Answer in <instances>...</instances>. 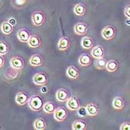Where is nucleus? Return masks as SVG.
Instances as JSON below:
<instances>
[{"label":"nucleus","instance_id":"1","mask_svg":"<svg viewBox=\"0 0 130 130\" xmlns=\"http://www.w3.org/2000/svg\"><path fill=\"white\" fill-rule=\"evenodd\" d=\"M28 103L31 110L34 111H39L42 109L44 100L41 96L38 94H35L31 96L29 98Z\"/></svg>","mask_w":130,"mask_h":130},{"label":"nucleus","instance_id":"2","mask_svg":"<svg viewBox=\"0 0 130 130\" xmlns=\"http://www.w3.org/2000/svg\"><path fill=\"white\" fill-rule=\"evenodd\" d=\"M32 24L34 26H41L44 24L45 21V15L43 11L36 10L31 14Z\"/></svg>","mask_w":130,"mask_h":130},{"label":"nucleus","instance_id":"3","mask_svg":"<svg viewBox=\"0 0 130 130\" xmlns=\"http://www.w3.org/2000/svg\"><path fill=\"white\" fill-rule=\"evenodd\" d=\"M49 80L48 75L45 72H38L33 77V82L37 86H45Z\"/></svg>","mask_w":130,"mask_h":130},{"label":"nucleus","instance_id":"4","mask_svg":"<svg viewBox=\"0 0 130 130\" xmlns=\"http://www.w3.org/2000/svg\"><path fill=\"white\" fill-rule=\"evenodd\" d=\"M53 114H54V120L59 121V122H62L67 118L69 111L66 108H65L63 106H60L58 108H56V109L54 111Z\"/></svg>","mask_w":130,"mask_h":130},{"label":"nucleus","instance_id":"5","mask_svg":"<svg viewBox=\"0 0 130 130\" xmlns=\"http://www.w3.org/2000/svg\"><path fill=\"white\" fill-rule=\"evenodd\" d=\"M116 34V29L112 25H108L103 28L101 31L102 37L106 40H111L115 38Z\"/></svg>","mask_w":130,"mask_h":130},{"label":"nucleus","instance_id":"6","mask_svg":"<svg viewBox=\"0 0 130 130\" xmlns=\"http://www.w3.org/2000/svg\"><path fill=\"white\" fill-rule=\"evenodd\" d=\"M10 66L16 69H19L22 70L24 67H25V60H23V58L20 56H14L13 57L10 58Z\"/></svg>","mask_w":130,"mask_h":130},{"label":"nucleus","instance_id":"7","mask_svg":"<svg viewBox=\"0 0 130 130\" xmlns=\"http://www.w3.org/2000/svg\"><path fill=\"white\" fill-rule=\"evenodd\" d=\"M80 104L79 100L75 96H71L66 101V107L71 111H77L80 108Z\"/></svg>","mask_w":130,"mask_h":130},{"label":"nucleus","instance_id":"8","mask_svg":"<svg viewBox=\"0 0 130 130\" xmlns=\"http://www.w3.org/2000/svg\"><path fill=\"white\" fill-rule=\"evenodd\" d=\"M88 30H89V26L84 22H78L74 27V33L79 36H84L87 33Z\"/></svg>","mask_w":130,"mask_h":130},{"label":"nucleus","instance_id":"9","mask_svg":"<svg viewBox=\"0 0 130 130\" xmlns=\"http://www.w3.org/2000/svg\"><path fill=\"white\" fill-rule=\"evenodd\" d=\"M29 100L28 94L25 91H19L15 98V101L17 104L20 106H24L25 105Z\"/></svg>","mask_w":130,"mask_h":130},{"label":"nucleus","instance_id":"10","mask_svg":"<svg viewBox=\"0 0 130 130\" xmlns=\"http://www.w3.org/2000/svg\"><path fill=\"white\" fill-rule=\"evenodd\" d=\"M20 75V70L16 69L10 66L5 71L4 76L7 80H15Z\"/></svg>","mask_w":130,"mask_h":130},{"label":"nucleus","instance_id":"11","mask_svg":"<svg viewBox=\"0 0 130 130\" xmlns=\"http://www.w3.org/2000/svg\"><path fill=\"white\" fill-rule=\"evenodd\" d=\"M29 63L31 66H34V67L41 66L44 64V59L42 55H40L39 54H35L30 57Z\"/></svg>","mask_w":130,"mask_h":130},{"label":"nucleus","instance_id":"12","mask_svg":"<svg viewBox=\"0 0 130 130\" xmlns=\"http://www.w3.org/2000/svg\"><path fill=\"white\" fill-rule=\"evenodd\" d=\"M69 98V91L65 89H59L56 92V98L59 102L65 103Z\"/></svg>","mask_w":130,"mask_h":130},{"label":"nucleus","instance_id":"13","mask_svg":"<svg viewBox=\"0 0 130 130\" xmlns=\"http://www.w3.org/2000/svg\"><path fill=\"white\" fill-rule=\"evenodd\" d=\"M41 43H42V41H41V39L38 35H36V34L31 35L30 34L29 40L28 41V44L30 48H37L41 45Z\"/></svg>","mask_w":130,"mask_h":130},{"label":"nucleus","instance_id":"14","mask_svg":"<svg viewBox=\"0 0 130 130\" xmlns=\"http://www.w3.org/2000/svg\"><path fill=\"white\" fill-rule=\"evenodd\" d=\"M71 45V40L66 37H61L57 43V48L60 51H66L69 48Z\"/></svg>","mask_w":130,"mask_h":130},{"label":"nucleus","instance_id":"15","mask_svg":"<svg viewBox=\"0 0 130 130\" xmlns=\"http://www.w3.org/2000/svg\"><path fill=\"white\" fill-rule=\"evenodd\" d=\"M30 36V32L25 28H21L17 31V38L21 42H28Z\"/></svg>","mask_w":130,"mask_h":130},{"label":"nucleus","instance_id":"16","mask_svg":"<svg viewBox=\"0 0 130 130\" xmlns=\"http://www.w3.org/2000/svg\"><path fill=\"white\" fill-rule=\"evenodd\" d=\"M78 63L81 66H89L91 64V56L87 53L82 54L78 59Z\"/></svg>","mask_w":130,"mask_h":130},{"label":"nucleus","instance_id":"17","mask_svg":"<svg viewBox=\"0 0 130 130\" xmlns=\"http://www.w3.org/2000/svg\"><path fill=\"white\" fill-rule=\"evenodd\" d=\"M91 56L95 58V59H98V58H101V57H104L105 55V51L104 48L102 45H97L94 48H92L91 52Z\"/></svg>","mask_w":130,"mask_h":130},{"label":"nucleus","instance_id":"18","mask_svg":"<svg viewBox=\"0 0 130 130\" xmlns=\"http://www.w3.org/2000/svg\"><path fill=\"white\" fill-rule=\"evenodd\" d=\"M86 109L87 111L88 115L89 116H96L99 113V108L98 106L96 103H88L86 106Z\"/></svg>","mask_w":130,"mask_h":130},{"label":"nucleus","instance_id":"19","mask_svg":"<svg viewBox=\"0 0 130 130\" xmlns=\"http://www.w3.org/2000/svg\"><path fill=\"white\" fill-rule=\"evenodd\" d=\"M66 75L71 79H77L80 76V71L75 66H70L67 68Z\"/></svg>","mask_w":130,"mask_h":130},{"label":"nucleus","instance_id":"20","mask_svg":"<svg viewBox=\"0 0 130 130\" xmlns=\"http://www.w3.org/2000/svg\"><path fill=\"white\" fill-rule=\"evenodd\" d=\"M81 46L84 49H91L94 46V40L89 36L83 37L81 40Z\"/></svg>","mask_w":130,"mask_h":130},{"label":"nucleus","instance_id":"21","mask_svg":"<svg viewBox=\"0 0 130 130\" xmlns=\"http://www.w3.org/2000/svg\"><path fill=\"white\" fill-rule=\"evenodd\" d=\"M14 30V28L8 21H5L1 25V30L5 35H10Z\"/></svg>","mask_w":130,"mask_h":130},{"label":"nucleus","instance_id":"22","mask_svg":"<svg viewBox=\"0 0 130 130\" xmlns=\"http://www.w3.org/2000/svg\"><path fill=\"white\" fill-rule=\"evenodd\" d=\"M47 127L46 121L42 118H39L34 120V128L36 130H44Z\"/></svg>","mask_w":130,"mask_h":130},{"label":"nucleus","instance_id":"23","mask_svg":"<svg viewBox=\"0 0 130 130\" xmlns=\"http://www.w3.org/2000/svg\"><path fill=\"white\" fill-rule=\"evenodd\" d=\"M124 106H125V102L121 97L117 96L114 98V100L112 101V106L115 109L120 110L123 109Z\"/></svg>","mask_w":130,"mask_h":130},{"label":"nucleus","instance_id":"24","mask_svg":"<svg viewBox=\"0 0 130 130\" xmlns=\"http://www.w3.org/2000/svg\"><path fill=\"white\" fill-rule=\"evenodd\" d=\"M87 129V123L85 120H76L72 123L73 130H86Z\"/></svg>","mask_w":130,"mask_h":130},{"label":"nucleus","instance_id":"25","mask_svg":"<svg viewBox=\"0 0 130 130\" xmlns=\"http://www.w3.org/2000/svg\"><path fill=\"white\" fill-rule=\"evenodd\" d=\"M119 66V63L118 61L115 60H110L107 61L106 66V69L109 72H115L118 70Z\"/></svg>","mask_w":130,"mask_h":130},{"label":"nucleus","instance_id":"26","mask_svg":"<svg viewBox=\"0 0 130 130\" xmlns=\"http://www.w3.org/2000/svg\"><path fill=\"white\" fill-rule=\"evenodd\" d=\"M56 108L57 107H56V105L54 103L48 101V102H46L45 103L43 104L42 109L47 114H53L54 111L56 109Z\"/></svg>","mask_w":130,"mask_h":130},{"label":"nucleus","instance_id":"27","mask_svg":"<svg viewBox=\"0 0 130 130\" xmlns=\"http://www.w3.org/2000/svg\"><path fill=\"white\" fill-rule=\"evenodd\" d=\"M74 13L79 17L84 16L86 13V5L83 3L77 4L74 8Z\"/></svg>","mask_w":130,"mask_h":130},{"label":"nucleus","instance_id":"28","mask_svg":"<svg viewBox=\"0 0 130 130\" xmlns=\"http://www.w3.org/2000/svg\"><path fill=\"white\" fill-rule=\"evenodd\" d=\"M106 62H107V60H106L104 57L98 58V59H96L95 63H94V66H95V68L97 69L103 70V69H106Z\"/></svg>","mask_w":130,"mask_h":130},{"label":"nucleus","instance_id":"29","mask_svg":"<svg viewBox=\"0 0 130 130\" xmlns=\"http://www.w3.org/2000/svg\"><path fill=\"white\" fill-rule=\"evenodd\" d=\"M9 52V45L8 44L3 40L0 41V55H6Z\"/></svg>","mask_w":130,"mask_h":130},{"label":"nucleus","instance_id":"30","mask_svg":"<svg viewBox=\"0 0 130 130\" xmlns=\"http://www.w3.org/2000/svg\"><path fill=\"white\" fill-rule=\"evenodd\" d=\"M77 114L80 117H82V118H85L86 116H88V113H87V111H86V107H83V106H80V108L77 109Z\"/></svg>","mask_w":130,"mask_h":130},{"label":"nucleus","instance_id":"31","mask_svg":"<svg viewBox=\"0 0 130 130\" xmlns=\"http://www.w3.org/2000/svg\"><path fill=\"white\" fill-rule=\"evenodd\" d=\"M120 130H130V123L129 122H125L122 123L120 126Z\"/></svg>","mask_w":130,"mask_h":130},{"label":"nucleus","instance_id":"32","mask_svg":"<svg viewBox=\"0 0 130 130\" xmlns=\"http://www.w3.org/2000/svg\"><path fill=\"white\" fill-rule=\"evenodd\" d=\"M124 14L125 16L127 17V19H129L130 18V6L129 4L127 5V6L125 8V10H124Z\"/></svg>","mask_w":130,"mask_h":130},{"label":"nucleus","instance_id":"33","mask_svg":"<svg viewBox=\"0 0 130 130\" xmlns=\"http://www.w3.org/2000/svg\"><path fill=\"white\" fill-rule=\"evenodd\" d=\"M25 2H26L25 0H14V3L17 6L23 5L24 4H25Z\"/></svg>","mask_w":130,"mask_h":130},{"label":"nucleus","instance_id":"34","mask_svg":"<svg viewBox=\"0 0 130 130\" xmlns=\"http://www.w3.org/2000/svg\"><path fill=\"white\" fill-rule=\"evenodd\" d=\"M5 58L3 57L2 55H0V68H2L5 66Z\"/></svg>","mask_w":130,"mask_h":130},{"label":"nucleus","instance_id":"35","mask_svg":"<svg viewBox=\"0 0 130 130\" xmlns=\"http://www.w3.org/2000/svg\"><path fill=\"white\" fill-rule=\"evenodd\" d=\"M8 22L10 23V25H12L13 26H14L17 24V20L15 18H10L9 20H8Z\"/></svg>","mask_w":130,"mask_h":130},{"label":"nucleus","instance_id":"36","mask_svg":"<svg viewBox=\"0 0 130 130\" xmlns=\"http://www.w3.org/2000/svg\"><path fill=\"white\" fill-rule=\"evenodd\" d=\"M48 91V88H47L45 86H42V88H41V92H42V93H43V94H46Z\"/></svg>","mask_w":130,"mask_h":130}]
</instances>
